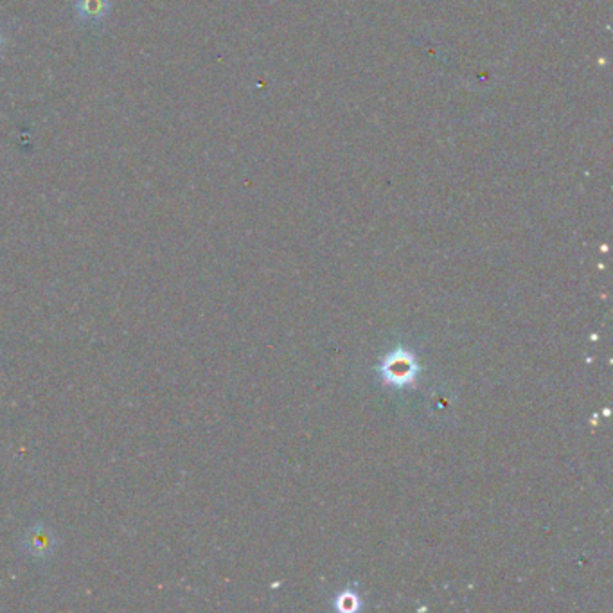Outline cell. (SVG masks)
I'll return each instance as SVG.
<instances>
[{
  "mask_svg": "<svg viewBox=\"0 0 613 613\" xmlns=\"http://www.w3.org/2000/svg\"><path fill=\"white\" fill-rule=\"evenodd\" d=\"M381 372L383 378L394 385H406L410 381H413L415 374H417V365L412 358V354L397 351L394 354H388L383 360L381 365Z\"/></svg>",
  "mask_w": 613,
  "mask_h": 613,
  "instance_id": "1",
  "label": "cell"
},
{
  "mask_svg": "<svg viewBox=\"0 0 613 613\" xmlns=\"http://www.w3.org/2000/svg\"><path fill=\"white\" fill-rule=\"evenodd\" d=\"M111 9L110 0H74V13L84 23H101Z\"/></svg>",
  "mask_w": 613,
  "mask_h": 613,
  "instance_id": "2",
  "label": "cell"
},
{
  "mask_svg": "<svg viewBox=\"0 0 613 613\" xmlns=\"http://www.w3.org/2000/svg\"><path fill=\"white\" fill-rule=\"evenodd\" d=\"M336 608H338V609H343V611L358 609V597H356L352 591H345L342 597H338Z\"/></svg>",
  "mask_w": 613,
  "mask_h": 613,
  "instance_id": "3",
  "label": "cell"
},
{
  "mask_svg": "<svg viewBox=\"0 0 613 613\" xmlns=\"http://www.w3.org/2000/svg\"><path fill=\"white\" fill-rule=\"evenodd\" d=\"M2 43H4V36L0 34V50H2Z\"/></svg>",
  "mask_w": 613,
  "mask_h": 613,
  "instance_id": "4",
  "label": "cell"
}]
</instances>
